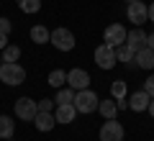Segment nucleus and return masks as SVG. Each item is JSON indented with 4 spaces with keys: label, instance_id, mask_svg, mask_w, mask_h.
Here are the masks:
<instances>
[{
    "label": "nucleus",
    "instance_id": "nucleus-2",
    "mask_svg": "<svg viewBox=\"0 0 154 141\" xmlns=\"http://www.w3.org/2000/svg\"><path fill=\"white\" fill-rule=\"evenodd\" d=\"M98 95H95L93 90H77L75 92V108H77V113H95L98 110Z\"/></svg>",
    "mask_w": 154,
    "mask_h": 141
},
{
    "label": "nucleus",
    "instance_id": "nucleus-29",
    "mask_svg": "<svg viewBox=\"0 0 154 141\" xmlns=\"http://www.w3.org/2000/svg\"><path fill=\"white\" fill-rule=\"evenodd\" d=\"M146 46H149V49H154V33H146Z\"/></svg>",
    "mask_w": 154,
    "mask_h": 141
},
{
    "label": "nucleus",
    "instance_id": "nucleus-12",
    "mask_svg": "<svg viewBox=\"0 0 154 141\" xmlns=\"http://www.w3.org/2000/svg\"><path fill=\"white\" fill-rule=\"evenodd\" d=\"M75 115H77V108H75V103L57 105V113H54L57 123H72V121H75Z\"/></svg>",
    "mask_w": 154,
    "mask_h": 141
},
{
    "label": "nucleus",
    "instance_id": "nucleus-27",
    "mask_svg": "<svg viewBox=\"0 0 154 141\" xmlns=\"http://www.w3.org/2000/svg\"><path fill=\"white\" fill-rule=\"evenodd\" d=\"M116 105H118V110H126V108H128V100L121 98V100H116Z\"/></svg>",
    "mask_w": 154,
    "mask_h": 141
},
{
    "label": "nucleus",
    "instance_id": "nucleus-17",
    "mask_svg": "<svg viewBox=\"0 0 154 141\" xmlns=\"http://www.w3.org/2000/svg\"><path fill=\"white\" fill-rule=\"evenodd\" d=\"M49 36H51V31L44 28V26H33L31 28V41L33 44H49Z\"/></svg>",
    "mask_w": 154,
    "mask_h": 141
},
{
    "label": "nucleus",
    "instance_id": "nucleus-22",
    "mask_svg": "<svg viewBox=\"0 0 154 141\" xmlns=\"http://www.w3.org/2000/svg\"><path fill=\"white\" fill-rule=\"evenodd\" d=\"M18 8L23 13H38L41 11V0H18Z\"/></svg>",
    "mask_w": 154,
    "mask_h": 141
},
{
    "label": "nucleus",
    "instance_id": "nucleus-23",
    "mask_svg": "<svg viewBox=\"0 0 154 141\" xmlns=\"http://www.w3.org/2000/svg\"><path fill=\"white\" fill-rule=\"evenodd\" d=\"M110 95H113V100H121V98H126V82L116 80L113 85H110Z\"/></svg>",
    "mask_w": 154,
    "mask_h": 141
},
{
    "label": "nucleus",
    "instance_id": "nucleus-25",
    "mask_svg": "<svg viewBox=\"0 0 154 141\" xmlns=\"http://www.w3.org/2000/svg\"><path fill=\"white\" fill-rule=\"evenodd\" d=\"M144 90L149 92V98H154V75L146 77V82H144Z\"/></svg>",
    "mask_w": 154,
    "mask_h": 141
},
{
    "label": "nucleus",
    "instance_id": "nucleus-26",
    "mask_svg": "<svg viewBox=\"0 0 154 141\" xmlns=\"http://www.w3.org/2000/svg\"><path fill=\"white\" fill-rule=\"evenodd\" d=\"M11 21H8V18H3V16H0V33H11Z\"/></svg>",
    "mask_w": 154,
    "mask_h": 141
},
{
    "label": "nucleus",
    "instance_id": "nucleus-20",
    "mask_svg": "<svg viewBox=\"0 0 154 141\" xmlns=\"http://www.w3.org/2000/svg\"><path fill=\"white\" fill-rule=\"evenodd\" d=\"M18 59H21V46L8 44L5 49H3V62H18Z\"/></svg>",
    "mask_w": 154,
    "mask_h": 141
},
{
    "label": "nucleus",
    "instance_id": "nucleus-32",
    "mask_svg": "<svg viewBox=\"0 0 154 141\" xmlns=\"http://www.w3.org/2000/svg\"><path fill=\"white\" fill-rule=\"evenodd\" d=\"M128 3H136V0H128Z\"/></svg>",
    "mask_w": 154,
    "mask_h": 141
},
{
    "label": "nucleus",
    "instance_id": "nucleus-19",
    "mask_svg": "<svg viewBox=\"0 0 154 141\" xmlns=\"http://www.w3.org/2000/svg\"><path fill=\"white\" fill-rule=\"evenodd\" d=\"M57 105H64V103H75V90H72L69 85L67 87H59V92H57Z\"/></svg>",
    "mask_w": 154,
    "mask_h": 141
},
{
    "label": "nucleus",
    "instance_id": "nucleus-13",
    "mask_svg": "<svg viewBox=\"0 0 154 141\" xmlns=\"http://www.w3.org/2000/svg\"><path fill=\"white\" fill-rule=\"evenodd\" d=\"M134 62H136L141 69H154V49H149V46L139 49L136 57H134Z\"/></svg>",
    "mask_w": 154,
    "mask_h": 141
},
{
    "label": "nucleus",
    "instance_id": "nucleus-24",
    "mask_svg": "<svg viewBox=\"0 0 154 141\" xmlns=\"http://www.w3.org/2000/svg\"><path fill=\"white\" fill-rule=\"evenodd\" d=\"M36 105H38V110H44V113H51V110H54V100H49V98H41Z\"/></svg>",
    "mask_w": 154,
    "mask_h": 141
},
{
    "label": "nucleus",
    "instance_id": "nucleus-16",
    "mask_svg": "<svg viewBox=\"0 0 154 141\" xmlns=\"http://www.w3.org/2000/svg\"><path fill=\"white\" fill-rule=\"evenodd\" d=\"M16 133V123L11 115H0V139H13Z\"/></svg>",
    "mask_w": 154,
    "mask_h": 141
},
{
    "label": "nucleus",
    "instance_id": "nucleus-31",
    "mask_svg": "<svg viewBox=\"0 0 154 141\" xmlns=\"http://www.w3.org/2000/svg\"><path fill=\"white\" fill-rule=\"evenodd\" d=\"M149 21L154 23V3H152V5H149Z\"/></svg>",
    "mask_w": 154,
    "mask_h": 141
},
{
    "label": "nucleus",
    "instance_id": "nucleus-7",
    "mask_svg": "<svg viewBox=\"0 0 154 141\" xmlns=\"http://www.w3.org/2000/svg\"><path fill=\"white\" fill-rule=\"evenodd\" d=\"M116 49L113 46H108V44H100L98 49H95V64L100 67V69H113L116 67Z\"/></svg>",
    "mask_w": 154,
    "mask_h": 141
},
{
    "label": "nucleus",
    "instance_id": "nucleus-14",
    "mask_svg": "<svg viewBox=\"0 0 154 141\" xmlns=\"http://www.w3.org/2000/svg\"><path fill=\"white\" fill-rule=\"evenodd\" d=\"M33 123H36V128L38 131H51L57 126V118H54V113H44V110H38L36 113V118H33Z\"/></svg>",
    "mask_w": 154,
    "mask_h": 141
},
{
    "label": "nucleus",
    "instance_id": "nucleus-5",
    "mask_svg": "<svg viewBox=\"0 0 154 141\" xmlns=\"http://www.w3.org/2000/svg\"><path fill=\"white\" fill-rule=\"evenodd\" d=\"M13 108H16V118H21V121H33L38 113L36 100H31V98H18L13 103Z\"/></svg>",
    "mask_w": 154,
    "mask_h": 141
},
{
    "label": "nucleus",
    "instance_id": "nucleus-15",
    "mask_svg": "<svg viewBox=\"0 0 154 141\" xmlns=\"http://www.w3.org/2000/svg\"><path fill=\"white\" fill-rule=\"evenodd\" d=\"M98 113L103 115V118H116V113H118V105H116V100H113V98L100 100V103H98Z\"/></svg>",
    "mask_w": 154,
    "mask_h": 141
},
{
    "label": "nucleus",
    "instance_id": "nucleus-9",
    "mask_svg": "<svg viewBox=\"0 0 154 141\" xmlns=\"http://www.w3.org/2000/svg\"><path fill=\"white\" fill-rule=\"evenodd\" d=\"M67 85L72 87V90H88V85H90V75L85 69H80V67H75V69H69L67 72Z\"/></svg>",
    "mask_w": 154,
    "mask_h": 141
},
{
    "label": "nucleus",
    "instance_id": "nucleus-28",
    "mask_svg": "<svg viewBox=\"0 0 154 141\" xmlns=\"http://www.w3.org/2000/svg\"><path fill=\"white\" fill-rule=\"evenodd\" d=\"M8 46V33H0V51Z\"/></svg>",
    "mask_w": 154,
    "mask_h": 141
},
{
    "label": "nucleus",
    "instance_id": "nucleus-4",
    "mask_svg": "<svg viewBox=\"0 0 154 141\" xmlns=\"http://www.w3.org/2000/svg\"><path fill=\"white\" fill-rule=\"evenodd\" d=\"M126 131L116 118H105V123L100 126V141H123Z\"/></svg>",
    "mask_w": 154,
    "mask_h": 141
},
{
    "label": "nucleus",
    "instance_id": "nucleus-21",
    "mask_svg": "<svg viewBox=\"0 0 154 141\" xmlns=\"http://www.w3.org/2000/svg\"><path fill=\"white\" fill-rule=\"evenodd\" d=\"M134 57H136V51H134L131 46H126V44H121V46L116 49V59L118 62H134Z\"/></svg>",
    "mask_w": 154,
    "mask_h": 141
},
{
    "label": "nucleus",
    "instance_id": "nucleus-1",
    "mask_svg": "<svg viewBox=\"0 0 154 141\" xmlns=\"http://www.w3.org/2000/svg\"><path fill=\"white\" fill-rule=\"evenodd\" d=\"M0 82H5L11 87H18L26 82V69L18 62H3L0 64Z\"/></svg>",
    "mask_w": 154,
    "mask_h": 141
},
{
    "label": "nucleus",
    "instance_id": "nucleus-10",
    "mask_svg": "<svg viewBox=\"0 0 154 141\" xmlns=\"http://www.w3.org/2000/svg\"><path fill=\"white\" fill-rule=\"evenodd\" d=\"M126 46H131L134 51L144 49V46H146V31H144L141 26H136L134 31H128L126 33Z\"/></svg>",
    "mask_w": 154,
    "mask_h": 141
},
{
    "label": "nucleus",
    "instance_id": "nucleus-11",
    "mask_svg": "<svg viewBox=\"0 0 154 141\" xmlns=\"http://www.w3.org/2000/svg\"><path fill=\"white\" fill-rule=\"evenodd\" d=\"M149 100H152V98H149V92H146V90H136L131 98H128V108L136 110V113H141V110L149 108Z\"/></svg>",
    "mask_w": 154,
    "mask_h": 141
},
{
    "label": "nucleus",
    "instance_id": "nucleus-30",
    "mask_svg": "<svg viewBox=\"0 0 154 141\" xmlns=\"http://www.w3.org/2000/svg\"><path fill=\"white\" fill-rule=\"evenodd\" d=\"M146 110H149V115H152V118H154V98L149 100V108H146Z\"/></svg>",
    "mask_w": 154,
    "mask_h": 141
},
{
    "label": "nucleus",
    "instance_id": "nucleus-3",
    "mask_svg": "<svg viewBox=\"0 0 154 141\" xmlns=\"http://www.w3.org/2000/svg\"><path fill=\"white\" fill-rule=\"evenodd\" d=\"M49 44H54L59 51H72L77 41H75V33L69 28H54L51 36H49Z\"/></svg>",
    "mask_w": 154,
    "mask_h": 141
},
{
    "label": "nucleus",
    "instance_id": "nucleus-6",
    "mask_svg": "<svg viewBox=\"0 0 154 141\" xmlns=\"http://www.w3.org/2000/svg\"><path fill=\"white\" fill-rule=\"evenodd\" d=\"M126 28L121 26V23H110L108 28H105L103 33V44H108V46H113V49H118L121 44H126Z\"/></svg>",
    "mask_w": 154,
    "mask_h": 141
},
{
    "label": "nucleus",
    "instance_id": "nucleus-18",
    "mask_svg": "<svg viewBox=\"0 0 154 141\" xmlns=\"http://www.w3.org/2000/svg\"><path fill=\"white\" fill-rule=\"evenodd\" d=\"M46 80H49L51 87H64V85H67V72H64V69H51Z\"/></svg>",
    "mask_w": 154,
    "mask_h": 141
},
{
    "label": "nucleus",
    "instance_id": "nucleus-8",
    "mask_svg": "<svg viewBox=\"0 0 154 141\" xmlns=\"http://www.w3.org/2000/svg\"><path fill=\"white\" fill-rule=\"evenodd\" d=\"M126 16H128V21H131L134 26H144V23L149 21V5H144L141 0H136V3H128Z\"/></svg>",
    "mask_w": 154,
    "mask_h": 141
}]
</instances>
